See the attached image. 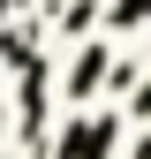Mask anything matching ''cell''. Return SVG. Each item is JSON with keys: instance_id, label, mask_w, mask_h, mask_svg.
<instances>
[{"instance_id": "1", "label": "cell", "mask_w": 151, "mask_h": 159, "mask_svg": "<svg viewBox=\"0 0 151 159\" xmlns=\"http://www.w3.org/2000/svg\"><path fill=\"white\" fill-rule=\"evenodd\" d=\"M113 129H121L113 114H76L68 136H61V159H106L113 152Z\"/></svg>"}, {"instance_id": "2", "label": "cell", "mask_w": 151, "mask_h": 159, "mask_svg": "<svg viewBox=\"0 0 151 159\" xmlns=\"http://www.w3.org/2000/svg\"><path fill=\"white\" fill-rule=\"evenodd\" d=\"M106 68H113V53H106V46H91V53H83V61H76V68H68V91H76V98H91V91H98V84H106Z\"/></svg>"}, {"instance_id": "3", "label": "cell", "mask_w": 151, "mask_h": 159, "mask_svg": "<svg viewBox=\"0 0 151 159\" xmlns=\"http://www.w3.org/2000/svg\"><path fill=\"white\" fill-rule=\"evenodd\" d=\"M113 23H121V30L128 23H151V0H113Z\"/></svg>"}]
</instances>
